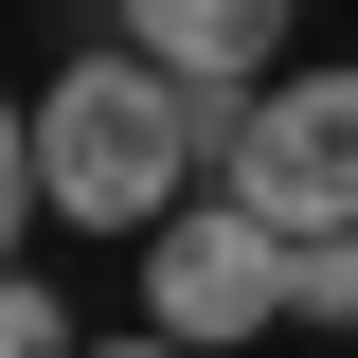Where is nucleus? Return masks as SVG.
Instances as JSON below:
<instances>
[{"label":"nucleus","instance_id":"1","mask_svg":"<svg viewBox=\"0 0 358 358\" xmlns=\"http://www.w3.org/2000/svg\"><path fill=\"white\" fill-rule=\"evenodd\" d=\"M233 143H251V90H179L162 54H126V36L36 90V197L72 233H126V251L179 215V179L233 162Z\"/></svg>","mask_w":358,"mask_h":358},{"label":"nucleus","instance_id":"2","mask_svg":"<svg viewBox=\"0 0 358 358\" xmlns=\"http://www.w3.org/2000/svg\"><path fill=\"white\" fill-rule=\"evenodd\" d=\"M143 322H162V341H268V322H287V233L251 215V197H179L162 233H143Z\"/></svg>","mask_w":358,"mask_h":358},{"label":"nucleus","instance_id":"3","mask_svg":"<svg viewBox=\"0 0 358 358\" xmlns=\"http://www.w3.org/2000/svg\"><path fill=\"white\" fill-rule=\"evenodd\" d=\"M215 197H251L268 233H358V72H268Z\"/></svg>","mask_w":358,"mask_h":358},{"label":"nucleus","instance_id":"4","mask_svg":"<svg viewBox=\"0 0 358 358\" xmlns=\"http://www.w3.org/2000/svg\"><path fill=\"white\" fill-rule=\"evenodd\" d=\"M287 0H126V54H162L179 90H268Z\"/></svg>","mask_w":358,"mask_h":358},{"label":"nucleus","instance_id":"5","mask_svg":"<svg viewBox=\"0 0 358 358\" xmlns=\"http://www.w3.org/2000/svg\"><path fill=\"white\" fill-rule=\"evenodd\" d=\"M287 322H358V233H287Z\"/></svg>","mask_w":358,"mask_h":358},{"label":"nucleus","instance_id":"6","mask_svg":"<svg viewBox=\"0 0 358 358\" xmlns=\"http://www.w3.org/2000/svg\"><path fill=\"white\" fill-rule=\"evenodd\" d=\"M54 197H36V108H18V90H0V268H18V233H36Z\"/></svg>","mask_w":358,"mask_h":358},{"label":"nucleus","instance_id":"7","mask_svg":"<svg viewBox=\"0 0 358 358\" xmlns=\"http://www.w3.org/2000/svg\"><path fill=\"white\" fill-rule=\"evenodd\" d=\"M0 358H90V341H72V305H54L36 268H0Z\"/></svg>","mask_w":358,"mask_h":358},{"label":"nucleus","instance_id":"8","mask_svg":"<svg viewBox=\"0 0 358 358\" xmlns=\"http://www.w3.org/2000/svg\"><path fill=\"white\" fill-rule=\"evenodd\" d=\"M90 358H197V341H162V322H143V341H90Z\"/></svg>","mask_w":358,"mask_h":358}]
</instances>
